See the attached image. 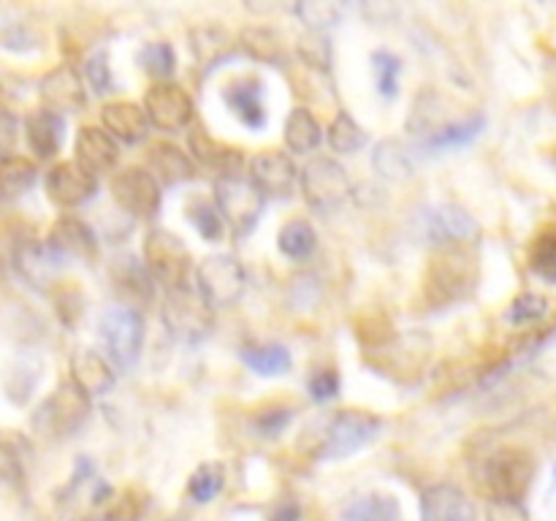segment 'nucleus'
I'll return each instance as SVG.
<instances>
[{"label": "nucleus", "instance_id": "2", "mask_svg": "<svg viewBox=\"0 0 556 521\" xmlns=\"http://www.w3.org/2000/svg\"><path fill=\"white\" fill-rule=\"evenodd\" d=\"M535 478V459L525 448H505L492 450L478 467V483L489 499H519L527 494Z\"/></svg>", "mask_w": 556, "mask_h": 521}, {"label": "nucleus", "instance_id": "52", "mask_svg": "<svg viewBox=\"0 0 556 521\" xmlns=\"http://www.w3.org/2000/svg\"><path fill=\"white\" fill-rule=\"evenodd\" d=\"M16 130H20V125H16L14 114L0 109V157H5L11 150H14Z\"/></svg>", "mask_w": 556, "mask_h": 521}, {"label": "nucleus", "instance_id": "27", "mask_svg": "<svg viewBox=\"0 0 556 521\" xmlns=\"http://www.w3.org/2000/svg\"><path fill=\"white\" fill-rule=\"evenodd\" d=\"M282 136H286V147L291 152H299V155H307V152H315L324 141V128L315 119V114L309 109L296 106L286 119V128H282Z\"/></svg>", "mask_w": 556, "mask_h": 521}, {"label": "nucleus", "instance_id": "18", "mask_svg": "<svg viewBox=\"0 0 556 521\" xmlns=\"http://www.w3.org/2000/svg\"><path fill=\"white\" fill-rule=\"evenodd\" d=\"M421 521H478L476 505L454 483L429 486L421 497Z\"/></svg>", "mask_w": 556, "mask_h": 521}, {"label": "nucleus", "instance_id": "34", "mask_svg": "<svg viewBox=\"0 0 556 521\" xmlns=\"http://www.w3.org/2000/svg\"><path fill=\"white\" fill-rule=\"evenodd\" d=\"M239 47L258 63H282V38L269 27H244L239 33Z\"/></svg>", "mask_w": 556, "mask_h": 521}, {"label": "nucleus", "instance_id": "49", "mask_svg": "<svg viewBox=\"0 0 556 521\" xmlns=\"http://www.w3.org/2000/svg\"><path fill=\"white\" fill-rule=\"evenodd\" d=\"M307 391H309V396H313L315 402L334 399V396L340 394V374H337L334 369H329V367L315 369V372L309 374Z\"/></svg>", "mask_w": 556, "mask_h": 521}, {"label": "nucleus", "instance_id": "1", "mask_svg": "<svg viewBox=\"0 0 556 521\" xmlns=\"http://www.w3.org/2000/svg\"><path fill=\"white\" fill-rule=\"evenodd\" d=\"M478 255L472 244H443L434 247L424 275V298L432 309L454 307L472 296L478 285Z\"/></svg>", "mask_w": 556, "mask_h": 521}, {"label": "nucleus", "instance_id": "8", "mask_svg": "<svg viewBox=\"0 0 556 521\" xmlns=\"http://www.w3.org/2000/svg\"><path fill=\"white\" fill-rule=\"evenodd\" d=\"M87 416H90V396L68 380L60 383L52 396L38 407L33 423L47 437H68L87 421Z\"/></svg>", "mask_w": 556, "mask_h": 521}, {"label": "nucleus", "instance_id": "46", "mask_svg": "<svg viewBox=\"0 0 556 521\" xmlns=\"http://www.w3.org/2000/svg\"><path fill=\"white\" fill-rule=\"evenodd\" d=\"M296 14L302 16L309 30L324 33L326 27H331L340 20V5L324 3V0H307V3L296 5Z\"/></svg>", "mask_w": 556, "mask_h": 521}, {"label": "nucleus", "instance_id": "13", "mask_svg": "<svg viewBox=\"0 0 556 521\" xmlns=\"http://www.w3.org/2000/svg\"><path fill=\"white\" fill-rule=\"evenodd\" d=\"M43 190L54 206L74 209V206L92 201V195L98 193V177L87 174L76 161H65L49 168Z\"/></svg>", "mask_w": 556, "mask_h": 521}, {"label": "nucleus", "instance_id": "37", "mask_svg": "<svg viewBox=\"0 0 556 521\" xmlns=\"http://www.w3.org/2000/svg\"><path fill=\"white\" fill-rule=\"evenodd\" d=\"M530 266L541 280L556 285V226H546L530 247Z\"/></svg>", "mask_w": 556, "mask_h": 521}, {"label": "nucleus", "instance_id": "41", "mask_svg": "<svg viewBox=\"0 0 556 521\" xmlns=\"http://www.w3.org/2000/svg\"><path fill=\"white\" fill-rule=\"evenodd\" d=\"M375 168H378L383 177H391V179L410 177L413 174L410 155H407L405 147L394 139L383 141V144L378 147V152H375Z\"/></svg>", "mask_w": 556, "mask_h": 521}, {"label": "nucleus", "instance_id": "51", "mask_svg": "<svg viewBox=\"0 0 556 521\" xmlns=\"http://www.w3.org/2000/svg\"><path fill=\"white\" fill-rule=\"evenodd\" d=\"M22 478V461L20 454L11 443L0 440V481L16 483Z\"/></svg>", "mask_w": 556, "mask_h": 521}, {"label": "nucleus", "instance_id": "25", "mask_svg": "<svg viewBox=\"0 0 556 521\" xmlns=\"http://www.w3.org/2000/svg\"><path fill=\"white\" fill-rule=\"evenodd\" d=\"M63 117L49 109H38V112L27 114L25 119V136L30 150L36 152L38 161H49L60 152L63 147Z\"/></svg>", "mask_w": 556, "mask_h": 521}, {"label": "nucleus", "instance_id": "5", "mask_svg": "<svg viewBox=\"0 0 556 521\" xmlns=\"http://www.w3.org/2000/svg\"><path fill=\"white\" fill-rule=\"evenodd\" d=\"M383 429V421H380L375 412L367 410H340L326 427L324 440H320L315 456L324 461L334 459H348L351 454H356L358 448L375 440V434Z\"/></svg>", "mask_w": 556, "mask_h": 521}, {"label": "nucleus", "instance_id": "48", "mask_svg": "<svg viewBox=\"0 0 556 521\" xmlns=\"http://www.w3.org/2000/svg\"><path fill=\"white\" fill-rule=\"evenodd\" d=\"M85 74L87 81L96 92H112L114 90V79H112V68H109V58L106 52H96L90 60L85 63Z\"/></svg>", "mask_w": 556, "mask_h": 521}, {"label": "nucleus", "instance_id": "24", "mask_svg": "<svg viewBox=\"0 0 556 521\" xmlns=\"http://www.w3.org/2000/svg\"><path fill=\"white\" fill-rule=\"evenodd\" d=\"M71 383L79 385L87 396H103L114 389L117 374L101 353L79 351L71 356Z\"/></svg>", "mask_w": 556, "mask_h": 521}, {"label": "nucleus", "instance_id": "17", "mask_svg": "<svg viewBox=\"0 0 556 521\" xmlns=\"http://www.w3.org/2000/svg\"><path fill=\"white\" fill-rule=\"evenodd\" d=\"M47 247L60 258H96L98 237L85 220L74 215H63L52 223L47 237Z\"/></svg>", "mask_w": 556, "mask_h": 521}, {"label": "nucleus", "instance_id": "14", "mask_svg": "<svg viewBox=\"0 0 556 521\" xmlns=\"http://www.w3.org/2000/svg\"><path fill=\"white\" fill-rule=\"evenodd\" d=\"M250 182L264 199H288L299 182V171L286 152L264 150L250 161Z\"/></svg>", "mask_w": 556, "mask_h": 521}, {"label": "nucleus", "instance_id": "4", "mask_svg": "<svg viewBox=\"0 0 556 521\" xmlns=\"http://www.w3.org/2000/svg\"><path fill=\"white\" fill-rule=\"evenodd\" d=\"M161 315L166 329L172 331V336L188 342V345L206 340L212 334V329H215V313L199 296V291L190 285L168 291Z\"/></svg>", "mask_w": 556, "mask_h": 521}, {"label": "nucleus", "instance_id": "16", "mask_svg": "<svg viewBox=\"0 0 556 521\" xmlns=\"http://www.w3.org/2000/svg\"><path fill=\"white\" fill-rule=\"evenodd\" d=\"M41 101L43 109L60 114V112H79L85 109V85H81L79 71L71 68V65H58V68L49 71L41 79Z\"/></svg>", "mask_w": 556, "mask_h": 521}, {"label": "nucleus", "instance_id": "47", "mask_svg": "<svg viewBox=\"0 0 556 521\" xmlns=\"http://www.w3.org/2000/svg\"><path fill=\"white\" fill-rule=\"evenodd\" d=\"M293 418V410L288 405H271V407H264V410H258V416L253 418V427L255 432L261 434V437L266 440H275L280 437L282 432H286V427L291 423Z\"/></svg>", "mask_w": 556, "mask_h": 521}, {"label": "nucleus", "instance_id": "32", "mask_svg": "<svg viewBox=\"0 0 556 521\" xmlns=\"http://www.w3.org/2000/svg\"><path fill=\"white\" fill-rule=\"evenodd\" d=\"M277 247L286 258L304 260L318 247V233L307 220H288L277 233Z\"/></svg>", "mask_w": 556, "mask_h": 521}, {"label": "nucleus", "instance_id": "21", "mask_svg": "<svg viewBox=\"0 0 556 521\" xmlns=\"http://www.w3.org/2000/svg\"><path fill=\"white\" fill-rule=\"evenodd\" d=\"M226 106L239 117V123L250 130H261L266 125V106H264V85L255 76H242L233 79L223 90Z\"/></svg>", "mask_w": 556, "mask_h": 521}, {"label": "nucleus", "instance_id": "9", "mask_svg": "<svg viewBox=\"0 0 556 521\" xmlns=\"http://www.w3.org/2000/svg\"><path fill=\"white\" fill-rule=\"evenodd\" d=\"M212 201H215L220 217L233 231L250 233L255 228V223H258L266 199L255 190V185L248 177L237 174V177L215 179V195H212Z\"/></svg>", "mask_w": 556, "mask_h": 521}, {"label": "nucleus", "instance_id": "29", "mask_svg": "<svg viewBox=\"0 0 556 521\" xmlns=\"http://www.w3.org/2000/svg\"><path fill=\"white\" fill-rule=\"evenodd\" d=\"M486 128V117L483 114H476V117L459 119V123L443 125V128L432 130L424 141V147L432 152H445V150H456V147H465L476 139L481 130Z\"/></svg>", "mask_w": 556, "mask_h": 521}, {"label": "nucleus", "instance_id": "11", "mask_svg": "<svg viewBox=\"0 0 556 521\" xmlns=\"http://www.w3.org/2000/svg\"><path fill=\"white\" fill-rule=\"evenodd\" d=\"M112 195L128 215L150 220L161 209V185L147 168L125 166L112 177Z\"/></svg>", "mask_w": 556, "mask_h": 521}, {"label": "nucleus", "instance_id": "6", "mask_svg": "<svg viewBox=\"0 0 556 521\" xmlns=\"http://www.w3.org/2000/svg\"><path fill=\"white\" fill-rule=\"evenodd\" d=\"M144 269L152 282L166 285V291L188 285L190 277V250L185 247L182 239L174 237L172 231L152 228L144 237Z\"/></svg>", "mask_w": 556, "mask_h": 521}, {"label": "nucleus", "instance_id": "12", "mask_svg": "<svg viewBox=\"0 0 556 521\" xmlns=\"http://www.w3.org/2000/svg\"><path fill=\"white\" fill-rule=\"evenodd\" d=\"M141 109H144L150 125L166 130V134L182 130L193 123V98L185 87L174 85V81H155L144 92Z\"/></svg>", "mask_w": 556, "mask_h": 521}, {"label": "nucleus", "instance_id": "43", "mask_svg": "<svg viewBox=\"0 0 556 521\" xmlns=\"http://www.w3.org/2000/svg\"><path fill=\"white\" fill-rule=\"evenodd\" d=\"M546 313H548L546 296H541V293H521V296H516L514 302H510L505 318H508V323L514 326H532L538 323V320L546 318Z\"/></svg>", "mask_w": 556, "mask_h": 521}, {"label": "nucleus", "instance_id": "33", "mask_svg": "<svg viewBox=\"0 0 556 521\" xmlns=\"http://www.w3.org/2000/svg\"><path fill=\"white\" fill-rule=\"evenodd\" d=\"M242 361L255 374L275 378V374H286L291 369L293 358L291 351L282 345H250L242 351Z\"/></svg>", "mask_w": 556, "mask_h": 521}, {"label": "nucleus", "instance_id": "42", "mask_svg": "<svg viewBox=\"0 0 556 521\" xmlns=\"http://www.w3.org/2000/svg\"><path fill=\"white\" fill-rule=\"evenodd\" d=\"M188 217L193 223L195 231L206 239V242H217L223 233V217L217 212L215 201L210 199H193L188 204Z\"/></svg>", "mask_w": 556, "mask_h": 521}, {"label": "nucleus", "instance_id": "28", "mask_svg": "<svg viewBox=\"0 0 556 521\" xmlns=\"http://www.w3.org/2000/svg\"><path fill=\"white\" fill-rule=\"evenodd\" d=\"M36 163L22 155L0 157V199H20L36 185Z\"/></svg>", "mask_w": 556, "mask_h": 521}, {"label": "nucleus", "instance_id": "35", "mask_svg": "<svg viewBox=\"0 0 556 521\" xmlns=\"http://www.w3.org/2000/svg\"><path fill=\"white\" fill-rule=\"evenodd\" d=\"M223 486H226V470H223V465L220 461H206V465H201L199 470L190 475L188 494L193 503L206 505L223 492Z\"/></svg>", "mask_w": 556, "mask_h": 521}, {"label": "nucleus", "instance_id": "53", "mask_svg": "<svg viewBox=\"0 0 556 521\" xmlns=\"http://www.w3.org/2000/svg\"><path fill=\"white\" fill-rule=\"evenodd\" d=\"M299 519H302V510H299V505L291 503V499L277 505L275 513L269 516V521H299Z\"/></svg>", "mask_w": 556, "mask_h": 521}, {"label": "nucleus", "instance_id": "36", "mask_svg": "<svg viewBox=\"0 0 556 521\" xmlns=\"http://www.w3.org/2000/svg\"><path fill=\"white\" fill-rule=\"evenodd\" d=\"M326 139H329L331 150L342 152V155H353V152H358L367 144V134H364L362 125H358L348 112H340L331 119Z\"/></svg>", "mask_w": 556, "mask_h": 521}, {"label": "nucleus", "instance_id": "40", "mask_svg": "<svg viewBox=\"0 0 556 521\" xmlns=\"http://www.w3.org/2000/svg\"><path fill=\"white\" fill-rule=\"evenodd\" d=\"M372 71H375V85L383 98H396L400 96V74H402V60L394 52H380L372 54Z\"/></svg>", "mask_w": 556, "mask_h": 521}, {"label": "nucleus", "instance_id": "39", "mask_svg": "<svg viewBox=\"0 0 556 521\" xmlns=\"http://www.w3.org/2000/svg\"><path fill=\"white\" fill-rule=\"evenodd\" d=\"M193 41L195 58L206 65H217L233 49L231 38L220 27H201V30L193 33Z\"/></svg>", "mask_w": 556, "mask_h": 521}, {"label": "nucleus", "instance_id": "31", "mask_svg": "<svg viewBox=\"0 0 556 521\" xmlns=\"http://www.w3.org/2000/svg\"><path fill=\"white\" fill-rule=\"evenodd\" d=\"M342 521H402V510L391 494H367L348 505Z\"/></svg>", "mask_w": 556, "mask_h": 521}, {"label": "nucleus", "instance_id": "50", "mask_svg": "<svg viewBox=\"0 0 556 521\" xmlns=\"http://www.w3.org/2000/svg\"><path fill=\"white\" fill-rule=\"evenodd\" d=\"M486 521H530V513L519 499H489Z\"/></svg>", "mask_w": 556, "mask_h": 521}, {"label": "nucleus", "instance_id": "20", "mask_svg": "<svg viewBox=\"0 0 556 521\" xmlns=\"http://www.w3.org/2000/svg\"><path fill=\"white\" fill-rule=\"evenodd\" d=\"M190 155L201 163V166L212 168L217 177H237L239 168H242L244 157L242 152L233 150V147L223 144L215 136L206 134L204 125H193L190 128Z\"/></svg>", "mask_w": 556, "mask_h": 521}, {"label": "nucleus", "instance_id": "7", "mask_svg": "<svg viewBox=\"0 0 556 521\" xmlns=\"http://www.w3.org/2000/svg\"><path fill=\"white\" fill-rule=\"evenodd\" d=\"M244 288H248V275L233 255H210L195 269V291L212 309L233 307L244 296Z\"/></svg>", "mask_w": 556, "mask_h": 521}, {"label": "nucleus", "instance_id": "30", "mask_svg": "<svg viewBox=\"0 0 556 521\" xmlns=\"http://www.w3.org/2000/svg\"><path fill=\"white\" fill-rule=\"evenodd\" d=\"M16 264H20L22 275L30 282H49L60 271V266L65 264V258H60L54 250L43 244H25V247L16 253Z\"/></svg>", "mask_w": 556, "mask_h": 521}, {"label": "nucleus", "instance_id": "26", "mask_svg": "<svg viewBox=\"0 0 556 521\" xmlns=\"http://www.w3.org/2000/svg\"><path fill=\"white\" fill-rule=\"evenodd\" d=\"M114 291L128 304H144L152 298V277L147 275L144 264L134 258H119L112 269ZM125 304V307H128Z\"/></svg>", "mask_w": 556, "mask_h": 521}, {"label": "nucleus", "instance_id": "44", "mask_svg": "<svg viewBox=\"0 0 556 521\" xmlns=\"http://www.w3.org/2000/svg\"><path fill=\"white\" fill-rule=\"evenodd\" d=\"M356 334L362 340V345H367L369 351H378V347H383L386 342H391L396 336L394 326H391V320L383 313L364 315L356 326Z\"/></svg>", "mask_w": 556, "mask_h": 521}, {"label": "nucleus", "instance_id": "22", "mask_svg": "<svg viewBox=\"0 0 556 521\" xmlns=\"http://www.w3.org/2000/svg\"><path fill=\"white\" fill-rule=\"evenodd\" d=\"M147 171L155 177L157 185H168V188L195 177V166L188 152L179 150L177 144H168V141H155L147 150Z\"/></svg>", "mask_w": 556, "mask_h": 521}, {"label": "nucleus", "instance_id": "15", "mask_svg": "<svg viewBox=\"0 0 556 521\" xmlns=\"http://www.w3.org/2000/svg\"><path fill=\"white\" fill-rule=\"evenodd\" d=\"M427 237L434 247H443V244H476L478 237H481V226L462 206L443 204L429 209Z\"/></svg>", "mask_w": 556, "mask_h": 521}, {"label": "nucleus", "instance_id": "23", "mask_svg": "<svg viewBox=\"0 0 556 521\" xmlns=\"http://www.w3.org/2000/svg\"><path fill=\"white\" fill-rule=\"evenodd\" d=\"M101 123L103 130L112 136L114 141L123 144H136L147 136L150 130V119H147L144 109L139 103L130 101H112L101 109Z\"/></svg>", "mask_w": 556, "mask_h": 521}, {"label": "nucleus", "instance_id": "10", "mask_svg": "<svg viewBox=\"0 0 556 521\" xmlns=\"http://www.w3.org/2000/svg\"><path fill=\"white\" fill-rule=\"evenodd\" d=\"M101 336L109 358L119 369L134 367L141 356V347H144V318H141L139 309L119 304L103 315Z\"/></svg>", "mask_w": 556, "mask_h": 521}, {"label": "nucleus", "instance_id": "3", "mask_svg": "<svg viewBox=\"0 0 556 521\" xmlns=\"http://www.w3.org/2000/svg\"><path fill=\"white\" fill-rule=\"evenodd\" d=\"M302 195L315 212L320 215H334L342 206L348 204V199L353 195L351 177H348L345 168L340 166L331 157H315L307 166L302 168Z\"/></svg>", "mask_w": 556, "mask_h": 521}, {"label": "nucleus", "instance_id": "19", "mask_svg": "<svg viewBox=\"0 0 556 521\" xmlns=\"http://www.w3.org/2000/svg\"><path fill=\"white\" fill-rule=\"evenodd\" d=\"M76 163L85 168L87 174L98 177V174H109L119 161V147L112 136L103 128L96 125H85V128L76 134Z\"/></svg>", "mask_w": 556, "mask_h": 521}, {"label": "nucleus", "instance_id": "45", "mask_svg": "<svg viewBox=\"0 0 556 521\" xmlns=\"http://www.w3.org/2000/svg\"><path fill=\"white\" fill-rule=\"evenodd\" d=\"M299 58L315 71H329L331 65V43L326 38V33H313L309 30L307 36L299 38Z\"/></svg>", "mask_w": 556, "mask_h": 521}, {"label": "nucleus", "instance_id": "38", "mask_svg": "<svg viewBox=\"0 0 556 521\" xmlns=\"http://www.w3.org/2000/svg\"><path fill=\"white\" fill-rule=\"evenodd\" d=\"M139 65L144 68L147 76H152L157 81H166L174 74V68H177V54H174L172 43L166 41L147 43L139 52Z\"/></svg>", "mask_w": 556, "mask_h": 521}]
</instances>
